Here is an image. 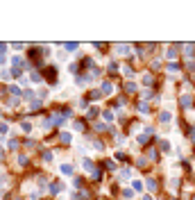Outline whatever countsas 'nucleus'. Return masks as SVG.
Returning <instances> with one entry per match:
<instances>
[{
	"mask_svg": "<svg viewBox=\"0 0 195 200\" xmlns=\"http://www.w3.org/2000/svg\"><path fill=\"white\" fill-rule=\"evenodd\" d=\"M82 166H84V170H91V173L95 170V166H93V159H89V157H84V159H82Z\"/></svg>",
	"mask_w": 195,
	"mask_h": 200,
	"instance_id": "20e7f679",
	"label": "nucleus"
},
{
	"mask_svg": "<svg viewBox=\"0 0 195 200\" xmlns=\"http://www.w3.org/2000/svg\"><path fill=\"white\" fill-rule=\"evenodd\" d=\"M77 48H79L77 43H64V50H70V52H73V50H77Z\"/></svg>",
	"mask_w": 195,
	"mask_h": 200,
	"instance_id": "6ab92c4d",
	"label": "nucleus"
},
{
	"mask_svg": "<svg viewBox=\"0 0 195 200\" xmlns=\"http://www.w3.org/2000/svg\"><path fill=\"white\" fill-rule=\"evenodd\" d=\"M168 73H170V75H175V73H179V66H177V64H168Z\"/></svg>",
	"mask_w": 195,
	"mask_h": 200,
	"instance_id": "9b49d317",
	"label": "nucleus"
},
{
	"mask_svg": "<svg viewBox=\"0 0 195 200\" xmlns=\"http://www.w3.org/2000/svg\"><path fill=\"white\" fill-rule=\"evenodd\" d=\"M143 200H152V198H150V196H143Z\"/></svg>",
	"mask_w": 195,
	"mask_h": 200,
	"instance_id": "4c0bfd02",
	"label": "nucleus"
},
{
	"mask_svg": "<svg viewBox=\"0 0 195 200\" xmlns=\"http://www.w3.org/2000/svg\"><path fill=\"white\" fill-rule=\"evenodd\" d=\"M23 96H25V98L30 100V98H32V96H34V91H32V89H27V91H25V93H23Z\"/></svg>",
	"mask_w": 195,
	"mask_h": 200,
	"instance_id": "72a5a7b5",
	"label": "nucleus"
},
{
	"mask_svg": "<svg viewBox=\"0 0 195 200\" xmlns=\"http://www.w3.org/2000/svg\"><path fill=\"white\" fill-rule=\"evenodd\" d=\"M138 109H141V114H150V107H148V102H141V105H138Z\"/></svg>",
	"mask_w": 195,
	"mask_h": 200,
	"instance_id": "a211bd4d",
	"label": "nucleus"
},
{
	"mask_svg": "<svg viewBox=\"0 0 195 200\" xmlns=\"http://www.w3.org/2000/svg\"><path fill=\"white\" fill-rule=\"evenodd\" d=\"M132 196H134V193H132L130 189H125V191H123V198H125V200H132Z\"/></svg>",
	"mask_w": 195,
	"mask_h": 200,
	"instance_id": "393cba45",
	"label": "nucleus"
},
{
	"mask_svg": "<svg viewBox=\"0 0 195 200\" xmlns=\"http://www.w3.org/2000/svg\"><path fill=\"white\" fill-rule=\"evenodd\" d=\"M116 50H118V55L127 57V55L132 52V46H127V43H120V46H116Z\"/></svg>",
	"mask_w": 195,
	"mask_h": 200,
	"instance_id": "f03ea898",
	"label": "nucleus"
},
{
	"mask_svg": "<svg viewBox=\"0 0 195 200\" xmlns=\"http://www.w3.org/2000/svg\"><path fill=\"white\" fill-rule=\"evenodd\" d=\"M179 102H182V107H186V109H188V107L193 105V98L186 93V96H182V98H179Z\"/></svg>",
	"mask_w": 195,
	"mask_h": 200,
	"instance_id": "39448f33",
	"label": "nucleus"
},
{
	"mask_svg": "<svg viewBox=\"0 0 195 200\" xmlns=\"http://www.w3.org/2000/svg\"><path fill=\"white\" fill-rule=\"evenodd\" d=\"M0 77H2V80H9L11 73H9V70H0Z\"/></svg>",
	"mask_w": 195,
	"mask_h": 200,
	"instance_id": "cd10ccee",
	"label": "nucleus"
},
{
	"mask_svg": "<svg viewBox=\"0 0 195 200\" xmlns=\"http://www.w3.org/2000/svg\"><path fill=\"white\" fill-rule=\"evenodd\" d=\"M43 162H52V152H43Z\"/></svg>",
	"mask_w": 195,
	"mask_h": 200,
	"instance_id": "7c9ffc66",
	"label": "nucleus"
},
{
	"mask_svg": "<svg viewBox=\"0 0 195 200\" xmlns=\"http://www.w3.org/2000/svg\"><path fill=\"white\" fill-rule=\"evenodd\" d=\"M11 62H14L16 66H21V64H23V59H21V57H11Z\"/></svg>",
	"mask_w": 195,
	"mask_h": 200,
	"instance_id": "473e14b6",
	"label": "nucleus"
},
{
	"mask_svg": "<svg viewBox=\"0 0 195 200\" xmlns=\"http://www.w3.org/2000/svg\"><path fill=\"white\" fill-rule=\"evenodd\" d=\"M50 121H52V125H64L66 116H64V114H52V116H50Z\"/></svg>",
	"mask_w": 195,
	"mask_h": 200,
	"instance_id": "7ed1b4c3",
	"label": "nucleus"
},
{
	"mask_svg": "<svg viewBox=\"0 0 195 200\" xmlns=\"http://www.w3.org/2000/svg\"><path fill=\"white\" fill-rule=\"evenodd\" d=\"M21 130H23V132H32V123L23 121V123H21Z\"/></svg>",
	"mask_w": 195,
	"mask_h": 200,
	"instance_id": "f8f14e48",
	"label": "nucleus"
},
{
	"mask_svg": "<svg viewBox=\"0 0 195 200\" xmlns=\"http://www.w3.org/2000/svg\"><path fill=\"white\" fill-rule=\"evenodd\" d=\"M48 191H50V193H59V191H61V184H59V182H55V184H50V187H48Z\"/></svg>",
	"mask_w": 195,
	"mask_h": 200,
	"instance_id": "1a4fd4ad",
	"label": "nucleus"
},
{
	"mask_svg": "<svg viewBox=\"0 0 195 200\" xmlns=\"http://www.w3.org/2000/svg\"><path fill=\"white\" fill-rule=\"evenodd\" d=\"M18 164H21V166H27V157H25V155H18Z\"/></svg>",
	"mask_w": 195,
	"mask_h": 200,
	"instance_id": "b1692460",
	"label": "nucleus"
},
{
	"mask_svg": "<svg viewBox=\"0 0 195 200\" xmlns=\"http://www.w3.org/2000/svg\"><path fill=\"white\" fill-rule=\"evenodd\" d=\"M30 80H32V82H41V75H39L36 70H30Z\"/></svg>",
	"mask_w": 195,
	"mask_h": 200,
	"instance_id": "2eb2a0df",
	"label": "nucleus"
},
{
	"mask_svg": "<svg viewBox=\"0 0 195 200\" xmlns=\"http://www.w3.org/2000/svg\"><path fill=\"white\" fill-rule=\"evenodd\" d=\"M7 89H9L14 96H18V93H21V87H18V84H11V87H7Z\"/></svg>",
	"mask_w": 195,
	"mask_h": 200,
	"instance_id": "f3484780",
	"label": "nucleus"
},
{
	"mask_svg": "<svg viewBox=\"0 0 195 200\" xmlns=\"http://www.w3.org/2000/svg\"><path fill=\"white\" fill-rule=\"evenodd\" d=\"M93 177H95V180H100V177H102V173H100V168H95V170H93Z\"/></svg>",
	"mask_w": 195,
	"mask_h": 200,
	"instance_id": "c9c22d12",
	"label": "nucleus"
},
{
	"mask_svg": "<svg viewBox=\"0 0 195 200\" xmlns=\"http://www.w3.org/2000/svg\"><path fill=\"white\" fill-rule=\"evenodd\" d=\"M148 189L154 191V189H157V182H154V180H148Z\"/></svg>",
	"mask_w": 195,
	"mask_h": 200,
	"instance_id": "c756f323",
	"label": "nucleus"
},
{
	"mask_svg": "<svg viewBox=\"0 0 195 200\" xmlns=\"http://www.w3.org/2000/svg\"><path fill=\"white\" fill-rule=\"evenodd\" d=\"M7 132V123H0V134H5Z\"/></svg>",
	"mask_w": 195,
	"mask_h": 200,
	"instance_id": "e433bc0d",
	"label": "nucleus"
},
{
	"mask_svg": "<svg viewBox=\"0 0 195 200\" xmlns=\"http://www.w3.org/2000/svg\"><path fill=\"white\" fill-rule=\"evenodd\" d=\"M184 50H186V55H188V57L193 55V46H191V43H186V46H184Z\"/></svg>",
	"mask_w": 195,
	"mask_h": 200,
	"instance_id": "a878e982",
	"label": "nucleus"
},
{
	"mask_svg": "<svg viewBox=\"0 0 195 200\" xmlns=\"http://www.w3.org/2000/svg\"><path fill=\"white\" fill-rule=\"evenodd\" d=\"M175 50H177V48H170V50H168V52H166V57H168V59H172V57H175V55H177V52H175Z\"/></svg>",
	"mask_w": 195,
	"mask_h": 200,
	"instance_id": "bb28decb",
	"label": "nucleus"
},
{
	"mask_svg": "<svg viewBox=\"0 0 195 200\" xmlns=\"http://www.w3.org/2000/svg\"><path fill=\"white\" fill-rule=\"evenodd\" d=\"M59 141H61V143H70V141H73V134L70 132H61L59 134Z\"/></svg>",
	"mask_w": 195,
	"mask_h": 200,
	"instance_id": "423d86ee",
	"label": "nucleus"
},
{
	"mask_svg": "<svg viewBox=\"0 0 195 200\" xmlns=\"http://www.w3.org/2000/svg\"><path fill=\"white\" fill-rule=\"evenodd\" d=\"M125 91H127V93H134V91H136V84H134V82H127V87H125Z\"/></svg>",
	"mask_w": 195,
	"mask_h": 200,
	"instance_id": "aec40b11",
	"label": "nucleus"
},
{
	"mask_svg": "<svg viewBox=\"0 0 195 200\" xmlns=\"http://www.w3.org/2000/svg\"><path fill=\"white\" fill-rule=\"evenodd\" d=\"M159 143H161V150H163V152L170 150V141H159Z\"/></svg>",
	"mask_w": 195,
	"mask_h": 200,
	"instance_id": "5701e85b",
	"label": "nucleus"
},
{
	"mask_svg": "<svg viewBox=\"0 0 195 200\" xmlns=\"http://www.w3.org/2000/svg\"><path fill=\"white\" fill-rule=\"evenodd\" d=\"M123 73H125L127 77H134V68H132V66H125V68H123Z\"/></svg>",
	"mask_w": 195,
	"mask_h": 200,
	"instance_id": "412c9836",
	"label": "nucleus"
},
{
	"mask_svg": "<svg viewBox=\"0 0 195 200\" xmlns=\"http://www.w3.org/2000/svg\"><path fill=\"white\" fill-rule=\"evenodd\" d=\"M134 189L141 191V189H143V182H141V180H134Z\"/></svg>",
	"mask_w": 195,
	"mask_h": 200,
	"instance_id": "c85d7f7f",
	"label": "nucleus"
},
{
	"mask_svg": "<svg viewBox=\"0 0 195 200\" xmlns=\"http://www.w3.org/2000/svg\"><path fill=\"white\" fill-rule=\"evenodd\" d=\"M7 148H9V150H16V148H18V141L9 136V139H7Z\"/></svg>",
	"mask_w": 195,
	"mask_h": 200,
	"instance_id": "6e6552de",
	"label": "nucleus"
},
{
	"mask_svg": "<svg viewBox=\"0 0 195 200\" xmlns=\"http://www.w3.org/2000/svg\"><path fill=\"white\" fill-rule=\"evenodd\" d=\"M159 121H161V123H170V121H172L170 111H161V114H159Z\"/></svg>",
	"mask_w": 195,
	"mask_h": 200,
	"instance_id": "0eeeda50",
	"label": "nucleus"
},
{
	"mask_svg": "<svg viewBox=\"0 0 195 200\" xmlns=\"http://www.w3.org/2000/svg\"><path fill=\"white\" fill-rule=\"evenodd\" d=\"M73 184L79 189V187H82V177H73Z\"/></svg>",
	"mask_w": 195,
	"mask_h": 200,
	"instance_id": "2f4dec72",
	"label": "nucleus"
},
{
	"mask_svg": "<svg viewBox=\"0 0 195 200\" xmlns=\"http://www.w3.org/2000/svg\"><path fill=\"white\" fill-rule=\"evenodd\" d=\"M73 130H75V132H82V130H84V123H82V121H75V123H73Z\"/></svg>",
	"mask_w": 195,
	"mask_h": 200,
	"instance_id": "ddd939ff",
	"label": "nucleus"
},
{
	"mask_svg": "<svg viewBox=\"0 0 195 200\" xmlns=\"http://www.w3.org/2000/svg\"><path fill=\"white\" fill-rule=\"evenodd\" d=\"M25 148H30V150L34 148V141H32V139H27V141H25Z\"/></svg>",
	"mask_w": 195,
	"mask_h": 200,
	"instance_id": "f704fd0d",
	"label": "nucleus"
},
{
	"mask_svg": "<svg viewBox=\"0 0 195 200\" xmlns=\"http://www.w3.org/2000/svg\"><path fill=\"white\" fill-rule=\"evenodd\" d=\"M30 109H32V111L41 109V100H32V102H30Z\"/></svg>",
	"mask_w": 195,
	"mask_h": 200,
	"instance_id": "dca6fc26",
	"label": "nucleus"
},
{
	"mask_svg": "<svg viewBox=\"0 0 195 200\" xmlns=\"http://www.w3.org/2000/svg\"><path fill=\"white\" fill-rule=\"evenodd\" d=\"M100 91H102V96H111V93H114L111 82H102V84H100Z\"/></svg>",
	"mask_w": 195,
	"mask_h": 200,
	"instance_id": "f257e3e1",
	"label": "nucleus"
},
{
	"mask_svg": "<svg viewBox=\"0 0 195 200\" xmlns=\"http://www.w3.org/2000/svg\"><path fill=\"white\" fill-rule=\"evenodd\" d=\"M59 170H61L64 175H70V173H73V166H70V164H61V166H59Z\"/></svg>",
	"mask_w": 195,
	"mask_h": 200,
	"instance_id": "9d476101",
	"label": "nucleus"
},
{
	"mask_svg": "<svg viewBox=\"0 0 195 200\" xmlns=\"http://www.w3.org/2000/svg\"><path fill=\"white\" fill-rule=\"evenodd\" d=\"M120 177H125V180L132 177V170H130V168H123V170H120Z\"/></svg>",
	"mask_w": 195,
	"mask_h": 200,
	"instance_id": "4be33fe9",
	"label": "nucleus"
},
{
	"mask_svg": "<svg viewBox=\"0 0 195 200\" xmlns=\"http://www.w3.org/2000/svg\"><path fill=\"white\" fill-rule=\"evenodd\" d=\"M45 75H48L50 80H55V77H57V68H55V66H50V68H48V73H45Z\"/></svg>",
	"mask_w": 195,
	"mask_h": 200,
	"instance_id": "4468645a",
	"label": "nucleus"
}]
</instances>
